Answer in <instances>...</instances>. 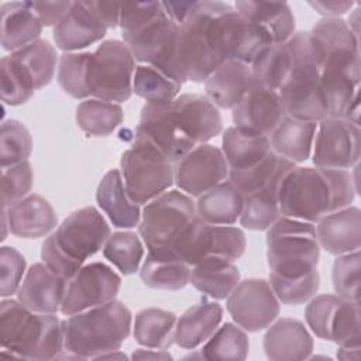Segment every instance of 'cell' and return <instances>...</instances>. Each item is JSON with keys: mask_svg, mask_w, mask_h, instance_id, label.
<instances>
[{"mask_svg": "<svg viewBox=\"0 0 361 361\" xmlns=\"http://www.w3.org/2000/svg\"><path fill=\"white\" fill-rule=\"evenodd\" d=\"M357 192L351 169L293 166L278 189L282 216L317 223L324 214L347 207Z\"/></svg>", "mask_w": 361, "mask_h": 361, "instance_id": "6da1fadb", "label": "cell"}, {"mask_svg": "<svg viewBox=\"0 0 361 361\" xmlns=\"http://www.w3.org/2000/svg\"><path fill=\"white\" fill-rule=\"evenodd\" d=\"M120 28L123 42L135 61L162 71L169 78L185 83L175 58L179 25L172 21L162 1L121 3Z\"/></svg>", "mask_w": 361, "mask_h": 361, "instance_id": "7a4b0ae2", "label": "cell"}, {"mask_svg": "<svg viewBox=\"0 0 361 361\" xmlns=\"http://www.w3.org/2000/svg\"><path fill=\"white\" fill-rule=\"evenodd\" d=\"M0 343L11 357L55 360L65 351L63 320L55 313H35L18 299L0 302Z\"/></svg>", "mask_w": 361, "mask_h": 361, "instance_id": "3957f363", "label": "cell"}, {"mask_svg": "<svg viewBox=\"0 0 361 361\" xmlns=\"http://www.w3.org/2000/svg\"><path fill=\"white\" fill-rule=\"evenodd\" d=\"M133 316L120 300L75 313L63 320L65 351L69 357L87 360L118 350L131 331Z\"/></svg>", "mask_w": 361, "mask_h": 361, "instance_id": "277c9868", "label": "cell"}, {"mask_svg": "<svg viewBox=\"0 0 361 361\" xmlns=\"http://www.w3.org/2000/svg\"><path fill=\"white\" fill-rule=\"evenodd\" d=\"M227 6L221 1H196L192 13L179 24L175 58L183 82H204L224 62L217 41V17Z\"/></svg>", "mask_w": 361, "mask_h": 361, "instance_id": "5b68a950", "label": "cell"}, {"mask_svg": "<svg viewBox=\"0 0 361 361\" xmlns=\"http://www.w3.org/2000/svg\"><path fill=\"white\" fill-rule=\"evenodd\" d=\"M285 44L292 58V71L278 90L283 110L290 117L319 123L326 118L319 47L309 31H295Z\"/></svg>", "mask_w": 361, "mask_h": 361, "instance_id": "8992f818", "label": "cell"}, {"mask_svg": "<svg viewBox=\"0 0 361 361\" xmlns=\"http://www.w3.org/2000/svg\"><path fill=\"white\" fill-rule=\"evenodd\" d=\"M320 245L316 226L281 216L267 230V259L271 272L298 278L317 269Z\"/></svg>", "mask_w": 361, "mask_h": 361, "instance_id": "52a82bcc", "label": "cell"}, {"mask_svg": "<svg viewBox=\"0 0 361 361\" xmlns=\"http://www.w3.org/2000/svg\"><path fill=\"white\" fill-rule=\"evenodd\" d=\"M196 219V204L192 196L172 189L145 204L138 233L148 252L175 254L178 241Z\"/></svg>", "mask_w": 361, "mask_h": 361, "instance_id": "ba28073f", "label": "cell"}, {"mask_svg": "<svg viewBox=\"0 0 361 361\" xmlns=\"http://www.w3.org/2000/svg\"><path fill=\"white\" fill-rule=\"evenodd\" d=\"M120 169L130 199L140 206L169 190L175 182L173 162L141 137L123 152Z\"/></svg>", "mask_w": 361, "mask_h": 361, "instance_id": "9c48e42d", "label": "cell"}, {"mask_svg": "<svg viewBox=\"0 0 361 361\" xmlns=\"http://www.w3.org/2000/svg\"><path fill=\"white\" fill-rule=\"evenodd\" d=\"M135 58L130 48L118 39L103 41L89 62L90 96L113 103H121L133 94Z\"/></svg>", "mask_w": 361, "mask_h": 361, "instance_id": "30bf717a", "label": "cell"}, {"mask_svg": "<svg viewBox=\"0 0 361 361\" xmlns=\"http://www.w3.org/2000/svg\"><path fill=\"white\" fill-rule=\"evenodd\" d=\"M245 245V234L241 228L209 224L196 219L178 241L173 252L192 267L206 257L235 261L244 254Z\"/></svg>", "mask_w": 361, "mask_h": 361, "instance_id": "8fae6325", "label": "cell"}, {"mask_svg": "<svg viewBox=\"0 0 361 361\" xmlns=\"http://www.w3.org/2000/svg\"><path fill=\"white\" fill-rule=\"evenodd\" d=\"M305 319L309 329L322 340L341 344L361 338L357 300L330 293L314 295L305 309Z\"/></svg>", "mask_w": 361, "mask_h": 361, "instance_id": "7c38bea8", "label": "cell"}, {"mask_svg": "<svg viewBox=\"0 0 361 361\" xmlns=\"http://www.w3.org/2000/svg\"><path fill=\"white\" fill-rule=\"evenodd\" d=\"M312 161L314 166L351 169L360 161V126L345 118L326 117L317 123Z\"/></svg>", "mask_w": 361, "mask_h": 361, "instance_id": "4fadbf2b", "label": "cell"}, {"mask_svg": "<svg viewBox=\"0 0 361 361\" xmlns=\"http://www.w3.org/2000/svg\"><path fill=\"white\" fill-rule=\"evenodd\" d=\"M52 234L59 248L83 265L87 258L103 248L111 230L102 213L87 206L69 214Z\"/></svg>", "mask_w": 361, "mask_h": 361, "instance_id": "5bb4252c", "label": "cell"}, {"mask_svg": "<svg viewBox=\"0 0 361 361\" xmlns=\"http://www.w3.org/2000/svg\"><path fill=\"white\" fill-rule=\"evenodd\" d=\"M226 307L234 323L245 331L264 330L279 314V300L268 281L259 278L240 281L227 296Z\"/></svg>", "mask_w": 361, "mask_h": 361, "instance_id": "9a60e30c", "label": "cell"}, {"mask_svg": "<svg viewBox=\"0 0 361 361\" xmlns=\"http://www.w3.org/2000/svg\"><path fill=\"white\" fill-rule=\"evenodd\" d=\"M121 286L120 275L103 262L83 265L69 281L61 306L65 316L104 305L116 299Z\"/></svg>", "mask_w": 361, "mask_h": 361, "instance_id": "2e32d148", "label": "cell"}, {"mask_svg": "<svg viewBox=\"0 0 361 361\" xmlns=\"http://www.w3.org/2000/svg\"><path fill=\"white\" fill-rule=\"evenodd\" d=\"M228 165L220 148L199 144L173 164L176 186L192 197H199L209 189L228 179Z\"/></svg>", "mask_w": 361, "mask_h": 361, "instance_id": "e0dca14e", "label": "cell"}, {"mask_svg": "<svg viewBox=\"0 0 361 361\" xmlns=\"http://www.w3.org/2000/svg\"><path fill=\"white\" fill-rule=\"evenodd\" d=\"M135 137L149 141L173 164L196 147L178 126L172 111V102L145 103L141 109Z\"/></svg>", "mask_w": 361, "mask_h": 361, "instance_id": "ac0fdd59", "label": "cell"}, {"mask_svg": "<svg viewBox=\"0 0 361 361\" xmlns=\"http://www.w3.org/2000/svg\"><path fill=\"white\" fill-rule=\"evenodd\" d=\"M217 41L224 61L231 59L247 65H251L268 45H272L257 25L230 4L217 17Z\"/></svg>", "mask_w": 361, "mask_h": 361, "instance_id": "d6986e66", "label": "cell"}, {"mask_svg": "<svg viewBox=\"0 0 361 361\" xmlns=\"http://www.w3.org/2000/svg\"><path fill=\"white\" fill-rule=\"evenodd\" d=\"M322 54V68L360 75L358 37L341 17H323L309 31Z\"/></svg>", "mask_w": 361, "mask_h": 361, "instance_id": "ffe728a7", "label": "cell"}, {"mask_svg": "<svg viewBox=\"0 0 361 361\" xmlns=\"http://www.w3.org/2000/svg\"><path fill=\"white\" fill-rule=\"evenodd\" d=\"M68 279L55 274L44 262L32 264L17 290V299L35 313H56L61 310Z\"/></svg>", "mask_w": 361, "mask_h": 361, "instance_id": "44dd1931", "label": "cell"}, {"mask_svg": "<svg viewBox=\"0 0 361 361\" xmlns=\"http://www.w3.org/2000/svg\"><path fill=\"white\" fill-rule=\"evenodd\" d=\"M172 111L180 130L196 144H206L220 134L219 109L203 94L185 93L172 100Z\"/></svg>", "mask_w": 361, "mask_h": 361, "instance_id": "7402d4cb", "label": "cell"}, {"mask_svg": "<svg viewBox=\"0 0 361 361\" xmlns=\"http://www.w3.org/2000/svg\"><path fill=\"white\" fill-rule=\"evenodd\" d=\"M286 116L279 93L261 86H254L233 109L235 127L269 135Z\"/></svg>", "mask_w": 361, "mask_h": 361, "instance_id": "603a6c76", "label": "cell"}, {"mask_svg": "<svg viewBox=\"0 0 361 361\" xmlns=\"http://www.w3.org/2000/svg\"><path fill=\"white\" fill-rule=\"evenodd\" d=\"M106 31L89 1H72L66 16L54 27V41L65 52H79L100 41Z\"/></svg>", "mask_w": 361, "mask_h": 361, "instance_id": "cb8c5ba5", "label": "cell"}, {"mask_svg": "<svg viewBox=\"0 0 361 361\" xmlns=\"http://www.w3.org/2000/svg\"><path fill=\"white\" fill-rule=\"evenodd\" d=\"M317 241L322 248L333 255L358 251L361 245V212L347 206L324 214L316 223Z\"/></svg>", "mask_w": 361, "mask_h": 361, "instance_id": "d4e9b609", "label": "cell"}, {"mask_svg": "<svg viewBox=\"0 0 361 361\" xmlns=\"http://www.w3.org/2000/svg\"><path fill=\"white\" fill-rule=\"evenodd\" d=\"M257 86L251 66L238 61H224L204 80L206 97L220 109H234Z\"/></svg>", "mask_w": 361, "mask_h": 361, "instance_id": "484cf974", "label": "cell"}, {"mask_svg": "<svg viewBox=\"0 0 361 361\" xmlns=\"http://www.w3.org/2000/svg\"><path fill=\"white\" fill-rule=\"evenodd\" d=\"M8 220V230L20 238H39L49 234L58 224L51 203L39 195H28L7 209H3Z\"/></svg>", "mask_w": 361, "mask_h": 361, "instance_id": "4316f807", "label": "cell"}, {"mask_svg": "<svg viewBox=\"0 0 361 361\" xmlns=\"http://www.w3.org/2000/svg\"><path fill=\"white\" fill-rule=\"evenodd\" d=\"M264 351L269 360H306L313 353V338L305 324L283 317L267 327Z\"/></svg>", "mask_w": 361, "mask_h": 361, "instance_id": "83f0119b", "label": "cell"}, {"mask_svg": "<svg viewBox=\"0 0 361 361\" xmlns=\"http://www.w3.org/2000/svg\"><path fill=\"white\" fill-rule=\"evenodd\" d=\"M96 200L114 227L133 228L140 224V204L130 199L118 169H110L104 173L97 185Z\"/></svg>", "mask_w": 361, "mask_h": 361, "instance_id": "f1b7e54d", "label": "cell"}, {"mask_svg": "<svg viewBox=\"0 0 361 361\" xmlns=\"http://www.w3.org/2000/svg\"><path fill=\"white\" fill-rule=\"evenodd\" d=\"M234 8L257 25L271 44H283L295 32V17L288 3L235 1Z\"/></svg>", "mask_w": 361, "mask_h": 361, "instance_id": "f546056e", "label": "cell"}, {"mask_svg": "<svg viewBox=\"0 0 361 361\" xmlns=\"http://www.w3.org/2000/svg\"><path fill=\"white\" fill-rule=\"evenodd\" d=\"M223 317V307L214 300H202L189 307L175 326V343L185 350H193L206 343L217 330Z\"/></svg>", "mask_w": 361, "mask_h": 361, "instance_id": "4dcf8cb0", "label": "cell"}, {"mask_svg": "<svg viewBox=\"0 0 361 361\" xmlns=\"http://www.w3.org/2000/svg\"><path fill=\"white\" fill-rule=\"evenodd\" d=\"M1 47L14 52L39 39L42 24L27 1H8L0 7Z\"/></svg>", "mask_w": 361, "mask_h": 361, "instance_id": "1f68e13d", "label": "cell"}, {"mask_svg": "<svg viewBox=\"0 0 361 361\" xmlns=\"http://www.w3.org/2000/svg\"><path fill=\"white\" fill-rule=\"evenodd\" d=\"M317 123L285 116L268 135L275 154L293 164L310 158Z\"/></svg>", "mask_w": 361, "mask_h": 361, "instance_id": "d6a6232c", "label": "cell"}, {"mask_svg": "<svg viewBox=\"0 0 361 361\" xmlns=\"http://www.w3.org/2000/svg\"><path fill=\"white\" fill-rule=\"evenodd\" d=\"M240 282V271L234 261L221 257H206L192 265L190 279L199 292L213 299H227Z\"/></svg>", "mask_w": 361, "mask_h": 361, "instance_id": "836d02e7", "label": "cell"}, {"mask_svg": "<svg viewBox=\"0 0 361 361\" xmlns=\"http://www.w3.org/2000/svg\"><path fill=\"white\" fill-rule=\"evenodd\" d=\"M220 149L230 171L251 168L272 151L268 135L251 133L235 126L223 133Z\"/></svg>", "mask_w": 361, "mask_h": 361, "instance_id": "e575fe53", "label": "cell"}, {"mask_svg": "<svg viewBox=\"0 0 361 361\" xmlns=\"http://www.w3.org/2000/svg\"><path fill=\"white\" fill-rule=\"evenodd\" d=\"M196 216L204 223L233 226L240 220L244 196L227 179L197 197Z\"/></svg>", "mask_w": 361, "mask_h": 361, "instance_id": "d590c367", "label": "cell"}, {"mask_svg": "<svg viewBox=\"0 0 361 361\" xmlns=\"http://www.w3.org/2000/svg\"><path fill=\"white\" fill-rule=\"evenodd\" d=\"M192 267L172 252H148L140 278L148 288L179 290L189 283Z\"/></svg>", "mask_w": 361, "mask_h": 361, "instance_id": "8d00e7d4", "label": "cell"}, {"mask_svg": "<svg viewBox=\"0 0 361 361\" xmlns=\"http://www.w3.org/2000/svg\"><path fill=\"white\" fill-rule=\"evenodd\" d=\"M320 89L326 117L344 118L353 99L360 93V75L337 68H322Z\"/></svg>", "mask_w": 361, "mask_h": 361, "instance_id": "74e56055", "label": "cell"}, {"mask_svg": "<svg viewBox=\"0 0 361 361\" xmlns=\"http://www.w3.org/2000/svg\"><path fill=\"white\" fill-rule=\"evenodd\" d=\"M285 173L274 178L261 189L244 196V204L240 216V224L244 228L264 231L268 230L282 216L279 210L278 189L279 182Z\"/></svg>", "mask_w": 361, "mask_h": 361, "instance_id": "f35d334b", "label": "cell"}, {"mask_svg": "<svg viewBox=\"0 0 361 361\" xmlns=\"http://www.w3.org/2000/svg\"><path fill=\"white\" fill-rule=\"evenodd\" d=\"M175 326L176 316L172 312L148 307L135 314L133 336L142 347L166 350L175 343Z\"/></svg>", "mask_w": 361, "mask_h": 361, "instance_id": "ab89813d", "label": "cell"}, {"mask_svg": "<svg viewBox=\"0 0 361 361\" xmlns=\"http://www.w3.org/2000/svg\"><path fill=\"white\" fill-rule=\"evenodd\" d=\"M123 109L118 103L96 97L86 99L76 107V123L87 135H110L123 123Z\"/></svg>", "mask_w": 361, "mask_h": 361, "instance_id": "60d3db41", "label": "cell"}, {"mask_svg": "<svg viewBox=\"0 0 361 361\" xmlns=\"http://www.w3.org/2000/svg\"><path fill=\"white\" fill-rule=\"evenodd\" d=\"M250 66L257 86L278 92L292 71V58L285 42L272 44Z\"/></svg>", "mask_w": 361, "mask_h": 361, "instance_id": "b9f144b4", "label": "cell"}, {"mask_svg": "<svg viewBox=\"0 0 361 361\" xmlns=\"http://www.w3.org/2000/svg\"><path fill=\"white\" fill-rule=\"evenodd\" d=\"M10 56L23 66L31 78L35 90L44 87L52 80L56 63L59 62L55 47L41 38L11 52Z\"/></svg>", "mask_w": 361, "mask_h": 361, "instance_id": "7bdbcfd3", "label": "cell"}, {"mask_svg": "<svg viewBox=\"0 0 361 361\" xmlns=\"http://www.w3.org/2000/svg\"><path fill=\"white\" fill-rule=\"evenodd\" d=\"M250 350L248 336L244 329L234 323H224L203 343L200 357L204 360L241 361L245 360Z\"/></svg>", "mask_w": 361, "mask_h": 361, "instance_id": "ee69618b", "label": "cell"}, {"mask_svg": "<svg viewBox=\"0 0 361 361\" xmlns=\"http://www.w3.org/2000/svg\"><path fill=\"white\" fill-rule=\"evenodd\" d=\"M293 166V162L271 151L261 162L251 168L243 171H228V180L241 192L243 196H247Z\"/></svg>", "mask_w": 361, "mask_h": 361, "instance_id": "f6af8a7d", "label": "cell"}, {"mask_svg": "<svg viewBox=\"0 0 361 361\" xmlns=\"http://www.w3.org/2000/svg\"><path fill=\"white\" fill-rule=\"evenodd\" d=\"M182 83L151 65H138L133 79V93L147 103H168L178 97Z\"/></svg>", "mask_w": 361, "mask_h": 361, "instance_id": "bcb514c9", "label": "cell"}, {"mask_svg": "<svg viewBox=\"0 0 361 361\" xmlns=\"http://www.w3.org/2000/svg\"><path fill=\"white\" fill-rule=\"evenodd\" d=\"M104 258L121 274L133 275L138 271L144 257V245L133 231H116L103 245Z\"/></svg>", "mask_w": 361, "mask_h": 361, "instance_id": "7dc6e473", "label": "cell"}, {"mask_svg": "<svg viewBox=\"0 0 361 361\" xmlns=\"http://www.w3.org/2000/svg\"><path fill=\"white\" fill-rule=\"evenodd\" d=\"M90 52H65L58 62V83L62 90L73 99H86L89 92Z\"/></svg>", "mask_w": 361, "mask_h": 361, "instance_id": "c3c4849f", "label": "cell"}, {"mask_svg": "<svg viewBox=\"0 0 361 361\" xmlns=\"http://www.w3.org/2000/svg\"><path fill=\"white\" fill-rule=\"evenodd\" d=\"M268 283L279 303L302 305L309 302L320 288V275L314 269L303 276L288 278L269 272Z\"/></svg>", "mask_w": 361, "mask_h": 361, "instance_id": "681fc988", "label": "cell"}, {"mask_svg": "<svg viewBox=\"0 0 361 361\" xmlns=\"http://www.w3.org/2000/svg\"><path fill=\"white\" fill-rule=\"evenodd\" d=\"M1 102L8 106H20L34 94V83L20 63L10 55L3 56L0 62Z\"/></svg>", "mask_w": 361, "mask_h": 361, "instance_id": "f907efd6", "label": "cell"}, {"mask_svg": "<svg viewBox=\"0 0 361 361\" xmlns=\"http://www.w3.org/2000/svg\"><path fill=\"white\" fill-rule=\"evenodd\" d=\"M32 149L31 134L17 120H6L0 130V165L1 169L24 162Z\"/></svg>", "mask_w": 361, "mask_h": 361, "instance_id": "816d5d0a", "label": "cell"}, {"mask_svg": "<svg viewBox=\"0 0 361 361\" xmlns=\"http://www.w3.org/2000/svg\"><path fill=\"white\" fill-rule=\"evenodd\" d=\"M360 265V250L336 257L331 271V281L336 295L358 302Z\"/></svg>", "mask_w": 361, "mask_h": 361, "instance_id": "f5cc1de1", "label": "cell"}, {"mask_svg": "<svg viewBox=\"0 0 361 361\" xmlns=\"http://www.w3.org/2000/svg\"><path fill=\"white\" fill-rule=\"evenodd\" d=\"M32 168L28 161L1 169V206L10 207L28 196L32 188Z\"/></svg>", "mask_w": 361, "mask_h": 361, "instance_id": "db71d44e", "label": "cell"}, {"mask_svg": "<svg viewBox=\"0 0 361 361\" xmlns=\"http://www.w3.org/2000/svg\"><path fill=\"white\" fill-rule=\"evenodd\" d=\"M25 258L14 247L3 245L0 248V295L8 298L17 293L25 275Z\"/></svg>", "mask_w": 361, "mask_h": 361, "instance_id": "11a10c76", "label": "cell"}, {"mask_svg": "<svg viewBox=\"0 0 361 361\" xmlns=\"http://www.w3.org/2000/svg\"><path fill=\"white\" fill-rule=\"evenodd\" d=\"M41 259L42 262L51 268L55 274L63 276L65 279H71L83 265L73 261L68 257L56 244L54 234H49L45 241L42 243L41 248Z\"/></svg>", "mask_w": 361, "mask_h": 361, "instance_id": "9f6ffc18", "label": "cell"}, {"mask_svg": "<svg viewBox=\"0 0 361 361\" xmlns=\"http://www.w3.org/2000/svg\"><path fill=\"white\" fill-rule=\"evenodd\" d=\"M42 25H56L69 11L72 1H27Z\"/></svg>", "mask_w": 361, "mask_h": 361, "instance_id": "6f0895ef", "label": "cell"}, {"mask_svg": "<svg viewBox=\"0 0 361 361\" xmlns=\"http://www.w3.org/2000/svg\"><path fill=\"white\" fill-rule=\"evenodd\" d=\"M89 6L106 28H114L120 24L121 3L114 1H89Z\"/></svg>", "mask_w": 361, "mask_h": 361, "instance_id": "680465c9", "label": "cell"}, {"mask_svg": "<svg viewBox=\"0 0 361 361\" xmlns=\"http://www.w3.org/2000/svg\"><path fill=\"white\" fill-rule=\"evenodd\" d=\"M309 6L313 7L319 14L324 17H338L350 11L354 3L348 0H327V1H309Z\"/></svg>", "mask_w": 361, "mask_h": 361, "instance_id": "91938a15", "label": "cell"}, {"mask_svg": "<svg viewBox=\"0 0 361 361\" xmlns=\"http://www.w3.org/2000/svg\"><path fill=\"white\" fill-rule=\"evenodd\" d=\"M196 1H162L168 17L178 25L186 20V17L192 13Z\"/></svg>", "mask_w": 361, "mask_h": 361, "instance_id": "94428289", "label": "cell"}, {"mask_svg": "<svg viewBox=\"0 0 361 361\" xmlns=\"http://www.w3.org/2000/svg\"><path fill=\"white\" fill-rule=\"evenodd\" d=\"M360 338L358 340H351L338 344L337 348V358L340 360H358L360 358Z\"/></svg>", "mask_w": 361, "mask_h": 361, "instance_id": "6125c7cd", "label": "cell"}, {"mask_svg": "<svg viewBox=\"0 0 361 361\" xmlns=\"http://www.w3.org/2000/svg\"><path fill=\"white\" fill-rule=\"evenodd\" d=\"M131 358H141V360H171V354L166 353L165 350H157V348H148V350H144V348H138L133 353Z\"/></svg>", "mask_w": 361, "mask_h": 361, "instance_id": "be15d7a7", "label": "cell"}]
</instances>
